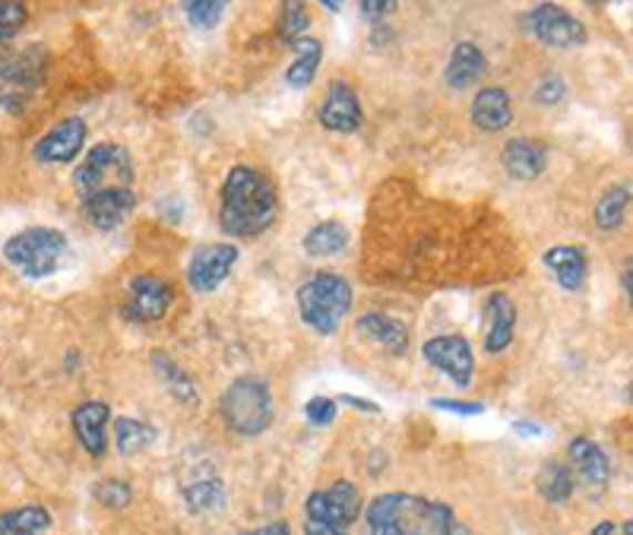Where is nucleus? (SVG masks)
<instances>
[{
  "label": "nucleus",
  "mask_w": 633,
  "mask_h": 535,
  "mask_svg": "<svg viewBox=\"0 0 633 535\" xmlns=\"http://www.w3.org/2000/svg\"><path fill=\"white\" fill-rule=\"evenodd\" d=\"M109 422H111V405L102 400L80 402L70 412V424L80 446L86 450L92 460H102L109 453Z\"/></svg>",
  "instance_id": "nucleus-14"
},
{
  "label": "nucleus",
  "mask_w": 633,
  "mask_h": 535,
  "mask_svg": "<svg viewBox=\"0 0 633 535\" xmlns=\"http://www.w3.org/2000/svg\"><path fill=\"white\" fill-rule=\"evenodd\" d=\"M421 356H425V361H428L431 368L443 371L457 387H469V383H472L476 356H472V346H469L466 336H435V339H428V342L421 346Z\"/></svg>",
  "instance_id": "nucleus-10"
},
{
  "label": "nucleus",
  "mask_w": 633,
  "mask_h": 535,
  "mask_svg": "<svg viewBox=\"0 0 633 535\" xmlns=\"http://www.w3.org/2000/svg\"><path fill=\"white\" fill-rule=\"evenodd\" d=\"M513 431L517 434H529V438H542L545 434V428H539V424L532 422H513Z\"/></svg>",
  "instance_id": "nucleus-43"
},
{
  "label": "nucleus",
  "mask_w": 633,
  "mask_h": 535,
  "mask_svg": "<svg viewBox=\"0 0 633 535\" xmlns=\"http://www.w3.org/2000/svg\"><path fill=\"white\" fill-rule=\"evenodd\" d=\"M355 330H358V336H365L368 342L380 346L384 352H390V356H402V352L409 349V330H406V323H399L390 313H361L358 323H355Z\"/></svg>",
  "instance_id": "nucleus-20"
},
{
  "label": "nucleus",
  "mask_w": 633,
  "mask_h": 535,
  "mask_svg": "<svg viewBox=\"0 0 633 535\" xmlns=\"http://www.w3.org/2000/svg\"><path fill=\"white\" fill-rule=\"evenodd\" d=\"M568 456H570V469L586 482L590 491H602L609 485L612 479V463L605 456V450L590 441V438H573L568 444Z\"/></svg>",
  "instance_id": "nucleus-18"
},
{
  "label": "nucleus",
  "mask_w": 633,
  "mask_h": 535,
  "mask_svg": "<svg viewBox=\"0 0 633 535\" xmlns=\"http://www.w3.org/2000/svg\"><path fill=\"white\" fill-rule=\"evenodd\" d=\"M295 48V64L285 70V83L292 86V90H307L310 83H314V76H317V68H320V61H324V42L320 39H298V42H292Z\"/></svg>",
  "instance_id": "nucleus-24"
},
{
  "label": "nucleus",
  "mask_w": 633,
  "mask_h": 535,
  "mask_svg": "<svg viewBox=\"0 0 633 535\" xmlns=\"http://www.w3.org/2000/svg\"><path fill=\"white\" fill-rule=\"evenodd\" d=\"M241 260V247L235 245H203L194 250L191 264H187V286L197 295H210L216 291L228 272L235 269Z\"/></svg>",
  "instance_id": "nucleus-11"
},
{
  "label": "nucleus",
  "mask_w": 633,
  "mask_h": 535,
  "mask_svg": "<svg viewBox=\"0 0 633 535\" xmlns=\"http://www.w3.org/2000/svg\"><path fill=\"white\" fill-rule=\"evenodd\" d=\"M503 172L513 181H535L548 165V146L542 140H532V136H520V140H510L501 153Z\"/></svg>",
  "instance_id": "nucleus-17"
},
{
  "label": "nucleus",
  "mask_w": 633,
  "mask_h": 535,
  "mask_svg": "<svg viewBox=\"0 0 633 535\" xmlns=\"http://www.w3.org/2000/svg\"><path fill=\"white\" fill-rule=\"evenodd\" d=\"M133 206H136L133 187H127V191H102V194L83 200V213H86V219L99 232H111V228H118L131 216Z\"/></svg>",
  "instance_id": "nucleus-21"
},
{
  "label": "nucleus",
  "mask_w": 633,
  "mask_h": 535,
  "mask_svg": "<svg viewBox=\"0 0 633 535\" xmlns=\"http://www.w3.org/2000/svg\"><path fill=\"white\" fill-rule=\"evenodd\" d=\"M564 95H568V83L558 73H548L545 80L535 86V102H542V105H558Z\"/></svg>",
  "instance_id": "nucleus-37"
},
{
  "label": "nucleus",
  "mask_w": 633,
  "mask_h": 535,
  "mask_svg": "<svg viewBox=\"0 0 633 535\" xmlns=\"http://www.w3.org/2000/svg\"><path fill=\"white\" fill-rule=\"evenodd\" d=\"M396 13V3L390 0H368V3H361V17L368 20V23H384L387 17H394Z\"/></svg>",
  "instance_id": "nucleus-39"
},
{
  "label": "nucleus",
  "mask_w": 633,
  "mask_h": 535,
  "mask_svg": "<svg viewBox=\"0 0 633 535\" xmlns=\"http://www.w3.org/2000/svg\"><path fill=\"white\" fill-rule=\"evenodd\" d=\"M48 73V51L42 45H25L13 51L0 64V109L7 114H22L35 92L42 90Z\"/></svg>",
  "instance_id": "nucleus-7"
},
{
  "label": "nucleus",
  "mask_w": 633,
  "mask_h": 535,
  "mask_svg": "<svg viewBox=\"0 0 633 535\" xmlns=\"http://www.w3.org/2000/svg\"><path fill=\"white\" fill-rule=\"evenodd\" d=\"M184 501H187L191 513H213L222 507L225 491H222L218 482H194L191 488L184 491Z\"/></svg>",
  "instance_id": "nucleus-32"
},
{
  "label": "nucleus",
  "mask_w": 633,
  "mask_h": 535,
  "mask_svg": "<svg viewBox=\"0 0 633 535\" xmlns=\"http://www.w3.org/2000/svg\"><path fill=\"white\" fill-rule=\"evenodd\" d=\"M310 523H327L336 529H346L361 513V491L351 482H336L324 491H314L305 504Z\"/></svg>",
  "instance_id": "nucleus-9"
},
{
  "label": "nucleus",
  "mask_w": 633,
  "mask_h": 535,
  "mask_svg": "<svg viewBox=\"0 0 633 535\" xmlns=\"http://www.w3.org/2000/svg\"><path fill=\"white\" fill-rule=\"evenodd\" d=\"M346 245H349V228L339 223V219L317 223L305 235V241H302L307 257H336Z\"/></svg>",
  "instance_id": "nucleus-26"
},
{
  "label": "nucleus",
  "mask_w": 633,
  "mask_h": 535,
  "mask_svg": "<svg viewBox=\"0 0 633 535\" xmlns=\"http://www.w3.org/2000/svg\"><path fill=\"white\" fill-rule=\"evenodd\" d=\"M133 187V158L121 143H99L73 172V191L80 203L102 191H127Z\"/></svg>",
  "instance_id": "nucleus-6"
},
{
  "label": "nucleus",
  "mask_w": 633,
  "mask_h": 535,
  "mask_svg": "<svg viewBox=\"0 0 633 535\" xmlns=\"http://www.w3.org/2000/svg\"><path fill=\"white\" fill-rule=\"evenodd\" d=\"M305 419L307 424H314V428H327V424H333L336 422V400H329V397H314V400H307Z\"/></svg>",
  "instance_id": "nucleus-36"
},
{
  "label": "nucleus",
  "mask_w": 633,
  "mask_h": 535,
  "mask_svg": "<svg viewBox=\"0 0 633 535\" xmlns=\"http://www.w3.org/2000/svg\"><path fill=\"white\" fill-rule=\"evenodd\" d=\"M517 336V305L510 295L494 291L484 305V352L498 356Z\"/></svg>",
  "instance_id": "nucleus-16"
},
{
  "label": "nucleus",
  "mask_w": 633,
  "mask_h": 535,
  "mask_svg": "<svg viewBox=\"0 0 633 535\" xmlns=\"http://www.w3.org/2000/svg\"><path fill=\"white\" fill-rule=\"evenodd\" d=\"M150 361H153V371L159 374V380L169 387V393H172L181 405H197L200 402L197 383L191 380V374H187L184 368H177L175 358L165 356V352H153Z\"/></svg>",
  "instance_id": "nucleus-25"
},
{
  "label": "nucleus",
  "mask_w": 633,
  "mask_h": 535,
  "mask_svg": "<svg viewBox=\"0 0 633 535\" xmlns=\"http://www.w3.org/2000/svg\"><path fill=\"white\" fill-rule=\"evenodd\" d=\"M488 73V58L481 54V48L476 42H459L447 61V70H443V80L450 90H472L479 83L481 76Z\"/></svg>",
  "instance_id": "nucleus-23"
},
{
  "label": "nucleus",
  "mask_w": 633,
  "mask_h": 535,
  "mask_svg": "<svg viewBox=\"0 0 633 535\" xmlns=\"http://www.w3.org/2000/svg\"><path fill=\"white\" fill-rule=\"evenodd\" d=\"M472 124L484 134H501L513 124V102L503 86H488L472 99Z\"/></svg>",
  "instance_id": "nucleus-22"
},
{
  "label": "nucleus",
  "mask_w": 633,
  "mask_h": 535,
  "mask_svg": "<svg viewBox=\"0 0 633 535\" xmlns=\"http://www.w3.org/2000/svg\"><path fill=\"white\" fill-rule=\"evenodd\" d=\"M621 282H624V295L631 298V260L624 264V272H621Z\"/></svg>",
  "instance_id": "nucleus-46"
},
{
  "label": "nucleus",
  "mask_w": 633,
  "mask_h": 535,
  "mask_svg": "<svg viewBox=\"0 0 633 535\" xmlns=\"http://www.w3.org/2000/svg\"><path fill=\"white\" fill-rule=\"evenodd\" d=\"M155 441V428L150 422H140V419H131V415H118L114 419V446L124 453V456H133L140 450Z\"/></svg>",
  "instance_id": "nucleus-30"
},
{
  "label": "nucleus",
  "mask_w": 633,
  "mask_h": 535,
  "mask_svg": "<svg viewBox=\"0 0 633 535\" xmlns=\"http://www.w3.org/2000/svg\"><path fill=\"white\" fill-rule=\"evenodd\" d=\"M627 206H631V184H612L595 203V225L605 232L621 228L624 216H627Z\"/></svg>",
  "instance_id": "nucleus-28"
},
{
  "label": "nucleus",
  "mask_w": 633,
  "mask_h": 535,
  "mask_svg": "<svg viewBox=\"0 0 633 535\" xmlns=\"http://www.w3.org/2000/svg\"><path fill=\"white\" fill-rule=\"evenodd\" d=\"M457 516L447 504L406 491L380 494L368 504L371 535H450Z\"/></svg>",
  "instance_id": "nucleus-2"
},
{
  "label": "nucleus",
  "mask_w": 633,
  "mask_h": 535,
  "mask_svg": "<svg viewBox=\"0 0 633 535\" xmlns=\"http://www.w3.org/2000/svg\"><path fill=\"white\" fill-rule=\"evenodd\" d=\"M89 140V127L83 117H64L32 146V158L39 165H67L83 153Z\"/></svg>",
  "instance_id": "nucleus-12"
},
{
  "label": "nucleus",
  "mask_w": 633,
  "mask_h": 535,
  "mask_svg": "<svg viewBox=\"0 0 633 535\" xmlns=\"http://www.w3.org/2000/svg\"><path fill=\"white\" fill-rule=\"evenodd\" d=\"M172 301H175V291L169 282L155 279V276H136L127 289V308L124 313L131 320L140 323H155L162 320L165 313L172 311Z\"/></svg>",
  "instance_id": "nucleus-15"
},
{
  "label": "nucleus",
  "mask_w": 633,
  "mask_h": 535,
  "mask_svg": "<svg viewBox=\"0 0 633 535\" xmlns=\"http://www.w3.org/2000/svg\"><path fill=\"white\" fill-rule=\"evenodd\" d=\"M257 535H292V529H288V523H273V526H266V529Z\"/></svg>",
  "instance_id": "nucleus-44"
},
{
  "label": "nucleus",
  "mask_w": 633,
  "mask_h": 535,
  "mask_svg": "<svg viewBox=\"0 0 633 535\" xmlns=\"http://www.w3.org/2000/svg\"><path fill=\"white\" fill-rule=\"evenodd\" d=\"M218 415L241 438H257L273 424V390L263 378L232 380L218 397Z\"/></svg>",
  "instance_id": "nucleus-4"
},
{
  "label": "nucleus",
  "mask_w": 633,
  "mask_h": 535,
  "mask_svg": "<svg viewBox=\"0 0 633 535\" xmlns=\"http://www.w3.org/2000/svg\"><path fill=\"white\" fill-rule=\"evenodd\" d=\"M95 501H102L105 507H127L133 501V491H131V485H124V482H114V479H109V482H102L99 488H95Z\"/></svg>",
  "instance_id": "nucleus-35"
},
{
  "label": "nucleus",
  "mask_w": 633,
  "mask_h": 535,
  "mask_svg": "<svg viewBox=\"0 0 633 535\" xmlns=\"http://www.w3.org/2000/svg\"><path fill=\"white\" fill-rule=\"evenodd\" d=\"M343 400V405H355V409H361V412H380V405L371 400H365V397H351V393H343L339 397Z\"/></svg>",
  "instance_id": "nucleus-41"
},
{
  "label": "nucleus",
  "mask_w": 633,
  "mask_h": 535,
  "mask_svg": "<svg viewBox=\"0 0 633 535\" xmlns=\"http://www.w3.org/2000/svg\"><path fill=\"white\" fill-rule=\"evenodd\" d=\"M320 127L329 134H355L365 124V112L358 102V92L351 90L346 80H333L327 86V99L317 112Z\"/></svg>",
  "instance_id": "nucleus-13"
},
{
  "label": "nucleus",
  "mask_w": 633,
  "mask_h": 535,
  "mask_svg": "<svg viewBox=\"0 0 633 535\" xmlns=\"http://www.w3.org/2000/svg\"><path fill=\"white\" fill-rule=\"evenodd\" d=\"M298 313L314 333L333 336L351 311V286L339 272H317L298 286Z\"/></svg>",
  "instance_id": "nucleus-3"
},
{
  "label": "nucleus",
  "mask_w": 633,
  "mask_h": 535,
  "mask_svg": "<svg viewBox=\"0 0 633 535\" xmlns=\"http://www.w3.org/2000/svg\"><path fill=\"white\" fill-rule=\"evenodd\" d=\"M431 409H437V412H450V415H459V419L484 415V405H481V402H466V400H431Z\"/></svg>",
  "instance_id": "nucleus-38"
},
{
  "label": "nucleus",
  "mask_w": 633,
  "mask_h": 535,
  "mask_svg": "<svg viewBox=\"0 0 633 535\" xmlns=\"http://www.w3.org/2000/svg\"><path fill=\"white\" fill-rule=\"evenodd\" d=\"M307 25H310V10H307V3H283V10H279V39H283L285 45H292V42H298V39H305Z\"/></svg>",
  "instance_id": "nucleus-31"
},
{
  "label": "nucleus",
  "mask_w": 633,
  "mask_h": 535,
  "mask_svg": "<svg viewBox=\"0 0 633 535\" xmlns=\"http://www.w3.org/2000/svg\"><path fill=\"white\" fill-rule=\"evenodd\" d=\"M305 533L307 535H346V529H336V526H327V523H310V519H307Z\"/></svg>",
  "instance_id": "nucleus-42"
},
{
  "label": "nucleus",
  "mask_w": 633,
  "mask_h": 535,
  "mask_svg": "<svg viewBox=\"0 0 633 535\" xmlns=\"http://www.w3.org/2000/svg\"><path fill=\"white\" fill-rule=\"evenodd\" d=\"M279 197L273 181L251 165H235L218 194V225L228 238H257L276 223Z\"/></svg>",
  "instance_id": "nucleus-1"
},
{
  "label": "nucleus",
  "mask_w": 633,
  "mask_h": 535,
  "mask_svg": "<svg viewBox=\"0 0 633 535\" xmlns=\"http://www.w3.org/2000/svg\"><path fill=\"white\" fill-rule=\"evenodd\" d=\"M592 535H633L631 523H612V519H605V523H599Z\"/></svg>",
  "instance_id": "nucleus-40"
},
{
  "label": "nucleus",
  "mask_w": 633,
  "mask_h": 535,
  "mask_svg": "<svg viewBox=\"0 0 633 535\" xmlns=\"http://www.w3.org/2000/svg\"><path fill=\"white\" fill-rule=\"evenodd\" d=\"M542 264L551 269L554 282L564 291H580L586 286V276H590V260H586V250L576 245H554L548 247Z\"/></svg>",
  "instance_id": "nucleus-19"
},
{
  "label": "nucleus",
  "mask_w": 633,
  "mask_h": 535,
  "mask_svg": "<svg viewBox=\"0 0 633 535\" xmlns=\"http://www.w3.org/2000/svg\"><path fill=\"white\" fill-rule=\"evenodd\" d=\"M48 526H51V513L39 504L0 513V535H42Z\"/></svg>",
  "instance_id": "nucleus-27"
},
{
  "label": "nucleus",
  "mask_w": 633,
  "mask_h": 535,
  "mask_svg": "<svg viewBox=\"0 0 633 535\" xmlns=\"http://www.w3.org/2000/svg\"><path fill=\"white\" fill-rule=\"evenodd\" d=\"M390 39H394V32H390V29H374V35H371L374 45H380V42H390Z\"/></svg>",
  "instance_id": "nucleus-45"
},
{
  "label": "nucleus",
  "mask_w": 633,
  "mask_h": 535,
  "mask_svg": "<svg viewBox=\"0 0 633 535\" xmlns=\"http://www.w3.org/2000/svg\"><path fill=\"white\" fill-rule=\"evenodd\" d=\"M29 20V7L22 0H0V48L17 39Z\"/></svg>",
  "instance_id": "nucleus-33"
},
{
  "label": "nucleus",
  "mask_w": 633,
  "mask_h": 535,
  "mask_svg": "<svg viewBox=\"0 0 633 535\" xmlns=\"http://www.w3.org/2000/svg\"><path fill=\"white\" fill-rule=\"evenodd\" d=\"M67 247H70V241H67L64 232L48 228V225H32V228H22L13 238L3 241V260L17 272H22L25 279H48L61 267Z\"/></svg>",
  "instance_id": "nucleus-5"
},
{
  "label": "nucleus",
  "mask_w": 633,
  "mask_h": 535,
  "mask_svg": "<svg viewBox=\"0 0 633 535\" xmlns=\"http://www.w3.org/2000/svg\"><path fill=\"white\" fill-rule=\"evenodd\" d=\"M535 488L545 497L548 504H564L573 494V469L551 460L545 466L539 469V479H535Z\"/></svg>",
  "instance_id": "nucleus-29"
},
{
  "label": "nucleus",
  "mask_w": 633,
  "mask_h": 535,
  "mask_svg": "<svg viewBox=\"0 0 633 535\" xmlns=\"http://www.w3.org/2000/svg\"><path fill=\"white\" fill-rule=\"evenodd\" d=\"M520 23L529 35H535L548 48H580L586 45L590 32L570 10L558 3H539L520 17Z\"/></svg>",
  "instance_id": "nucleus-8"
},
{
  "label": "nucleus",
  "mask_w": 633,
  "mask_h": 535,
  "mask_svg": "<svg viewBox=\"0 0 633 535\" xmlns=\"http://www.w3.org/2000/svg\"><path fill=\"white\" fill-rule=\"evenodd\" d=\"M450 535H469V533H466V529H462V526H459V523H457V526H453V533H450Z\"/></svg>",
  "instance_id": "nucleus-47"
},
{
  "label": "nucleus",
  "mask_w": 633,
  "mask_h": 535,
  "mask_svg": "<svg viewBox=\"0 0 633 535\" xmlns=\"http://www.w3.org/2000/svg\"><path fill=\"white\" fill-rule=\"evenodd\" d=\"M225 13V3L216 0H194V3H184V17L187 23L197 25V29H216L218 20Z\"/></svg>",
  "instance_id": "nucleus-34"
}]
</instances>
